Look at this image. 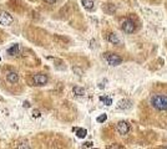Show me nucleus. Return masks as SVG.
I'll list each match as a JSON object with an SVG mask.
<instances>
[{
	"instance_id": "obj_7",
	"label": "nucleus",
	"mask_w": 167,
	"mask_h": 149,
	"mask_svg": "<svg viewBox=\"0 0 167 149\" xmlns=\"http://www.w3.org/2000/svg\"><path fill=\"white\" fill-rule=\"evenodd\" d=\"M6 81L9 82V83H11V85L16 83V82L19 81L18 73H16V72H8V74H6Z\"/></svg>"
},
{
	"instance_id": "obj_5",
	"label": "nucleus",
	"mask_w": 167,
	"mask_h": 149,
	"mask_svg": "<svg viewBox=\"0 0 167 149\" xmlns=\"http://www.w3.org/2000/svg\"><path fill=\"white\" fill-rule=\"evenodd\" d=\"M32 81H34V83L36 86H43L47 82V76L44 74V73H38V74H35V76L32 77Z\"/></svg>"
},
{
	"instance_id": "obj_11",
	"label": "nucleus",
	"mask_w": 167,
	"mask_h": 149,
	"mask_svg": "<svg viewBox=\"0 0 167 149\" xmlns=\"http://www.w3.org/2000/svg\"><path fill=\"white\" fill-rule=\"evenodd\" d=\"M107 40L110 41L111 44H115V45L120 44V39H119V36L116 35V34H108V36H107Z\"/></svg>"
},
{
	"instance_id": "obj_18",
	"label": "nucleus",
	"mask_w": 167,
	"mask_h": 149,
	"mask_svg": "<svg viewBox=\"0 0 167 149\" xmlns=\"http://www.w3.org/2000/svg\"><path fill=\"white\" fill-rule=\"evenodd\" d=\"M107 149H122V147H120L119 144H112V145H110Z\"/></svg>"
},
{
	"instance_id": "obj_15",
	"label": "nucleus",
	"mask_w": 167,
	"mask_h": 149,
	"mask_svg": "<svg viewBox=\"0 0 167 149\" xmlns=\"http://www.w3.org/2000/svg\"><path fill=\"white\" fill-rule=\"evenodd\" d=\"M106 119H107V115H106L105 113H104V114H101V115H99V117L96 118V121H97L99 123H104Z\"/></svg>"
},
{
	"instance_id": "obj_13",
	"label": "nucleus",
	"mask_w": 167,
	"mask_h": 149,
	"mask_svg": "<svg viewBox=\"0 0 167 149\" xmlns=\"http://www.w3.org/2000/svg\"><path fill=\"white\" fill-rule=\"evenodd\" d=\"M72 91H74V95H75V96H79V97H80V96H84V95H85V89L81 88V87H77V86L74 87Z\"/></svg>"
},
{
	"instance_id": "obj_8",
	"label": "nucleus",
	"mask_w": 167,
	"mask_h": 149,
	"mask_svg": "<svg viewBox=\"0 0 167 149\" xmlns=\"http://www.w3.org/2000/svg\"><path fill=\"white\" fill-rule=\"evenodd\" d=\"M131 106H132L131 101H129V99H122V101L119 102L117 108L119 110H129V108H131Z\"/></svg>"
},
{
	"instance_id": "obj_10",
	"label": "nucleus",
	"mask_w": 167,
	"mask_h": 149,
	"mask_svg": "<svg viewBox=\"0 0 167 149\" xmlns=\"http://www.w3.org/2000/svg\"><path fill=\"white\" fill-rule=\"evenodd\" d=\"M74 130L76 132L77 138H85L87 136V130L84 129V128H74Z\"/></svg>"
},
{
	"instance_id": "obj_17",
	"label": "nucleus",
	"mask_w": 167,
	"mask_h": 149,
	"mask_svg": "<svg viewBox=\"0 0 167 149\" xmlns=\"http://www.w3.org/2000/svg\"><path fill=\"white\" fill-rule=\"evenodd\" d=\"M32 115H34L35 118H39L40 115H41V113H40V111H39V110H34V111H32Z\"/></svg>"
},
{
	"instance_id": "obj_1",
	"label": "nucleus",
	"mask_w": 167,
	"mask_h": 149,
	"mask_svg": "<svg viewBox=\"0 0 167 149\" xmlns=\"http://www.w3.org/2000/svg\"><path fill=\"white\" fill-rule=\"evenodd\" d=\"M151 104L157 111H167V96L153 95L151 97Z\"/></svg>"
},
{
	"instance_id": "obj_9",
	"label": "nucleus",
	"mask_w": 167,
	"mask_h": 149,
	"mask_svg": "<svg viewBox=\"0 0 167 149\" xmlns=\"http://www.w3.org/2000/svg\"><path fill=\"white\" fill-rule=\"evenodd\" d=\"M8 54H9L10 56H16V55H19V45L15 44V45H13L11 47H9V48H8Z\"/></svg>"
},
{
	"instance_id": "obj_19",
	"label": "nucleus",
	"mask_w": 167,
	"mask_h": 149,
	"mask_svg": "<svg viewBox=\"0 0 167 149\" xmlns=\"http://www.w3.org/2000/svg\"><path fill=\"white\" fill-rule=\"evenodd\" d=\"M44 1H45V3H49V4H54L56 0H44Z\"/></svg>"
},
{
	"instance_id": "obj_3",
	"label": "nucleus",
	"mask_w": 167,
	"mask_h": 149,
	"mask_svg": "<svg viewBox=\"0 0 167 149\" xmlns=\"http://www.w3.org/2000/svg\"><path fill=\"white\" fill-rule=\"evenodd\" d=\"M122 30H123V32H126V34H132V32H135V30H136V25L131 19H126L122 22Z\"/></svg>"
},
{
	"instance_id": "obj_20",
	"label": "nucleus",
	"mask_w": 167,
	"mask_h": 149,
	"mask_svg": "<svg viewBox=\"0 0 167 149\" xmlns=\"http://www.w3.org/2000/svg\"><path fill=\"white\" fill-rule=\"evenodd\" d=\"M0 60H2V57H0Z\"/></svg>"
},
{
	"instance_id": "obj_14",
	"label": "nucleus",
	"mask_w": 167,
	"mask_h": 149,
	"mask_svg": "<svg viewBox=\"0 0 167 149\" xmlns=\"http://www.w3.org/2000/svg\"><path fill=\"white\" fill-rule=\"evenodd\" d=\"M100 101L104 102V104H106V106H111L112 104V99L110 97H106V96H101V97H100Z\"/></svg>"
},
{
	"instance_id": "obj_12",
	"label": "nucleus",
	"mask_w": 167,
	"mask_h": 149,
	"mask_svg": "<svg viewBox=\"0 0 167 149\" xmlns=\"http://www.w3.org/2000/svg\"><path fill=\"white\" fill-rule=\"evenodd\" d=\"M81 4L87 10H91L94 7V0H81Z\"/></svg>"
},
{
	"instance_id": "obj_6",
	"label": "nucleus",
	"mask_w": 167,
	"mask_h": 149,
	"mask_svg": "<svg viewBox=\"0 0 167 149\" xmlns=\"http://www.w3.org/2000/svg\"><path fill=\"white\" fill-rule=\"evenodd\" d=\"M13 22V16L6 11H0V24L2 25H10Z\"/></svg>"
},
{
	"instance_id": "obj_21",
	"label": "nucleus",
	"mask_w": 167,
	"mask_h": 149,
	"mask_svg": "<svg viewBox=\"0 0 167 149\" xmlns=\"http://www.w3.org/2000/svg\"><path fill=\"white\" fill-rule=\"evenodd\" d=\"M165 149H167V148H165Z\"/></svg>"
},
{
	"instance_id": "obj_16",
	"label": "nucleus",
	"mask_w": 167,
	"mask_h": 149,
	"mask_svg": "<svg viewBox=\"0 0 167 149\" xmlns=\"http://www.w3.org/2000/svg\"><path fill=\"white\" fill-rule=\"evenodd\" d=\"M16 149H31V148H30V145L28 143H20Z\"/></svg>"
},
{
	"instance_id": "obj_4",
	"label": "nucleus",
	"mask_w": 167,
	"mask_h": 149,
	"mask_svg": "<svg viewBox=\"0 0 167 149\" xmlns=\"http://www.w3.org/2000/svg\"><path fill=\"white\" fill-rule=\"evenodd\" d=\"M116 129H117L119 134L126 136V134H129V132H130V124L126 121H121V122L117 123V127H116Z\"/></svg>"
},
{
	"instance_id": "obj_2",
	"label": "nucleus",
	"mask_w": 167,
	"mask_h": 149,
	"mask_svg": "<svg viewBox=\"0 0 167 149\" xmlns=\"http://www.w3.org/2000/svg\"><path fill=\"white\" fill-rule=\"evenodd\" d=\"M105 60L107 61V63L110 66H119L122 63V57L116 55V54H112V52H106L104 55Z\"/></svg>"
}]
</instances>
